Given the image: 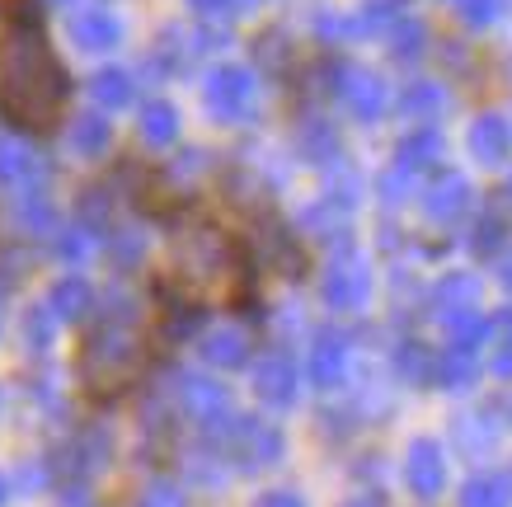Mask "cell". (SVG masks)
Instances as JSON below:
<instances>
[{"instance_id": "obj_1", "label": "cell", "mask_w": 512, "mask_h": 507, "mask_svg": "<svg viewBox=\"0 0 512 507\" xmlns=\"http://www.w3.org/2000/svg\"><path fill=\"white\" fill-rule=\"evenodd\" d=\"M71 76L47 43L43 0H0V118L43 137L62 123Z\"/></svg>"}, {"instance_id": "obj_2", "label": "cell", "mask_w": 512, "mask_h": 507, "mask_svg": "<svg viewBox=\"0 0 512 507\" xmlns=\"http://www.w3.org/2000/svg\"><path fill=\"white\" fill-rule=\"evenodd\" d=\"M141 362H146V353L137 348V338H127L123 329H99V334L85 338L80 376H85L94 400H113V395H123L127 385H132Z\"/></svg>"}, {"instance_id": "obj_3", "label": "cell", "mask_w": 512, "mask_h": 507, "mask_svg": "<svg viewBox=\"0 0 512 507\" xmlns=\"http://www.w3.org/2000/svg\"><path fill=\"white\" fill-rule=\"evenodd\" d=\"M207 108L217 113L221 123H235V118H245L249 104H254V76H249L245 66H217L212 76H207Z\"/></svg>"}, {"instance_id": "obj_4", "label": "cell", "mask_w": 512, "mask_h": 507, "mask_svg": "<svg viewBox=\"0 0 512 507\" xmlns=\"http://www.w3.org/2000/svg\"><path fill=\"white\" fill-rule=\"evenodd\" d=\"M339 99L348 104V113H353V118L376 123V118L386 113V80L376 76V71H367V66H343Z\"/></svg>"}, {"instance_id": "obj_5", "label": "cell", "mask_w": 512, "mask_h": 507, "mask_svg": "<svg viewBox=\"0 0 512 507\" xmlns=\"http://www.w3.org/2000/svg\"><path fill=\"white\" fill-rule=\"evenodd\" d=\"M66 33H71V43L80 52H109L118 38H123V24L118 15H109L104 5H90V10H76V15L66 19Z\"/></svg>"}, {"instance_id": "obj_6", "label": "cell", "mask_w": 512, "mask_h": 507, "mask_svg": "<svg viewBox=\"0 0 512 507\" xmlns=\"http://www.w3.org/2000/svg\"><path fill=\"white\" fill-rule=\"evenodd\" d=\"M470 155L480 160V165H503L512 155V127L508 118H498V113H480L475 123H470V137H466Z\"/></svg>"}, {"instance_id": "obj_7", "label": "cell", "mask_w": 512, "mask_h": 507, "mask_svg": "<svg viewBox=\"0 0 512 507\" xmlns=\"http://www.w3.org/2000/svg\"><path fill=\"white\" fill-rule=\"evenodd\" d=\"M433 160H442V132H437L433 123L414 127V132L395 146V169H400V174H409V179H414L419 169H428Z\"/></svg>"}, {"instance_id": "obj_8", "label": "cell", "mask_w": 512, "mask_h": 507, "mask_svg": "<svg viewBox=\"0 0 512 507\" xmlns=\"http://www.w3.org/2000/svg\"><path fill=\"white\" fill-rule=\"evenodd\" d=\"M470 202V184L461 179V174H437L433 184H428V193H423V212L433 216V221H451V216H461Z\"/></svg>"}, {"instance_id": "obj_9", "label": "cell", "mask_w": 512, "mask_h": 507, "mask_svg": "<svg viewBox=\"0 0 512 507\" xmlns=\"http://www.w3.org/2000/svg\"><path fill=\"white\" fill-rule=\"evenodd\" d=\"M109 146H113V123L104 113H80L71 123V151L76 155L99 160V155H109Z\"/></svg>"}, {"instance_id": "obj_10", "label": "cell", "mask_w": 512, "mask_h": 507, "mask_svg": "<svg viewBox=\"0 0 512 507\" xmlns=\"http://www.w3.org/2000/svg\"><path fill=\"white\" fill-rule=\"evenodd\" d=\"M141 137H146V146H170L179 137V108L165 99H151L141 108Z\"/></svg>"}, {"instance_id": "obj_11", "label": "cell", "mask_w": 512, "mask_h": 507, "mask_svg": "<svg viewBox=\"0 0 512 507\" xmlns=\"http://www.w3.org/2000/svg\"><path fill=\"white\" fill-rule=\"evenodd\" d=\"M90 94H94V104L113 113V108L132 104V76H127V71H118V66H104V71H94Z\"/></svg>"}, {"instance_id": "obj_12", "label": "cell", "mask_w": 512, "mask_h": 507, "mask_svg": "<svg viewBox=\"0 0 512 507\" xmlns=\"http://www.w3.org/2000/svg\"><path fill=\"white\" fill-rule=\"evenodd\" d=\"M386 38H390V52L400 57V62H414V57H423V43H428V29H423L419 19L409 15H395L386 24Z\"/></svg>"}, {"instance_id": "obj_13", "label": "cell", "mask_w": 512, "mask_h": 507, "mask_svg": "<svg viewBox=\"0 0 512 507\" xmlns=\"http://www.w3.org/2000/svg\"><path fill=\"white\" fill-rule=\"evenodd\" d=\"M442 104H447V94H442V85H433V80H419V85H409V90L400 94V108L409 118H423V123H433L437 113H442Z\"/></svg>"}, {"instance_id": "obj_14", "label": "cell", "mask_w": 512, "mask_h": 507, "mask_svg": "<svg viewBox=\"0 0 512 507\" xmlns=\"http://www.w3.org/2000/svg\"><path fill=\"white\" fill-rule=\"evenodd\" d=\"M38 169V155L24 146V141H0V179L15 184V179H33Z\"/></svg>"}, {"instance_id": "obj_15", "label": "cell", "mask_w": 512, "mask_h": 507, "mask_svg": "<svg viewBox=\"0 0 512 507\" xmlns=\"http://www.w3.org/2000/svg\"><path fill=\"white\" fill-rule=\"evenodd\" d=\"M409 479H414V489H423V493H433L437 484H442V465H437V451H433V446H419V451H414Z\"/></svg>"}, {"instance_id": "obj_16", "label": "cell", "mask_w": 512, "mask_h": 507, "mask_svg": "<svg viewBox=\"0 0 512 507\" xmlns=\"http://www.w3.org/2000/svg\"><path fill=\"white\" fill-rule=\"evenodd\" d=\"M301 146H306L311 160H334V155H339V137H334L329 127H320V123H311L306 132H301Z\"/></svg>"}, {"instance_id": "obj_17", "label": "cell", "mask_w": 512, "mask_h": 507, "mask_svg": "<svg viewBox=\"0 0 512 507\" xmlns=\"http://www.w3.org/2000/svg\"><path fill=\"white\" fill-rule=\"evenodd\" d=\"M503 231H508V221L489 207V212L480 216V226H475V249H480V254H494V249L503 245Z\"/></svg>"}, {"instance_id": "obj_18", "label": "cell", "mask_w": 512, "mask_h": 507, "mask_svg": "<svg viewBox=\"0 0 512 507\" xmlns=\"http://www.w3.org/2000/svg\"><path fill=\"white\" fill-rule=\"evenodd\" d=\"M498 5L503 0H461V19H466L470 29H484V24L498 19Z\"/></svg>"}, {"instance_id": "obj_19", "label": "cell", "mask_w": 512, "mask_h": 507, "mask_svg": "<svg viewBox=\"0 0 512 507\" xmlns=\"http://www.w3.org/2000/svg\"><path fill=\"white\" fill-rule=\"evenodd\" d=\"M57 306H62V315H80V310L90 306V287L85 282H62L57 287Z\"/></svg>"}, {"instance_id": "obj_20", "label": "cell", "mask_w": 512, "mask_h": 507, "mask_svg": "<svg viewBox=\"0 0 512 507\" xmlns=\"http://www.w3.org/2000/svg\"><path fill=\"white\" fill-rule=\"evenodd\" d=\"M193 10H202L207 19H231L240 15V0H193Z\"/></svg>"}, {"instance_id": "obj_21", "label": "cell", "mask_w": 512, "mask_h": 507, "mask_svg": "<svg viewBox=\"0 0 512 507\" xmlns=\"http://www.w3.org/2000/svg\"><path fill=\"white\" fill-rule=\"evenodd\" d=\"M19 212H24V221H38V226H47V216H52V207H47L43 193H29V198L19 202Z\"/></svg>"}, {"instance_id": "obj_22", "label": "cell", "mask_w": 512, "mask_h": 507, "mask_svg": "<svg viewBox=\"0 0 512 507\" xmlns=\"http://www.w3.org/2000/svg\"><path fill=\"white\" fill-rule=\"evenodd\" d=\"M470 507H503V498H498L494 484H475L470 489Z\"/></svg>"}, {"instance_id": "obj_23", "label": "cell", "mask_w": 512, "mask_h": 507, "mask_svg": "<svg viewBox=\"0 0 512 507\" xmlns=\"http://www.w3.org/2000/svg\"><path fill=\"white\" fill-rule=\"evenodd\" d=\"M249 5H259V0H240V10H249Z\"/></svg>"}, {"instance_id": "obj_24", "label": "cell", "mask_w": 512, "mask_h": 507, "mask_svg": "<svg viewBox=\"0 0 512 507\" xmlns=\"http://www.w3.org/2000/svg\"><path fill=\"white\" fill-rule=\"evenodd\" d=\"M0 493H5V489H0Z\"/></svg>"}]
</instances>
